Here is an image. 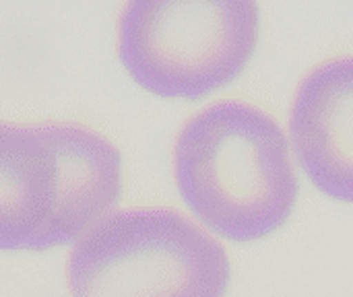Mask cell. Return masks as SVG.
<instances>
[{
	"instance_id": "1",
	"label": "cell",
	"mask_w": 353,
	"mask_h": 297,
	"mask_svg": "<svg viewBox=\"0 0 353 297\" xmlns=\"http://www.w3.org/2000/svg\"><path fill=\"white\" fill-rule=\"evenodd\" d=\"M174 178L196 221L230 242L283 227L300 192L283 128L242 99H219L180 128Z\"/></svg>"
},
{
	"instance_id": "2",
	"label": "cell",
	"mask_w": 353,
	"mask_h": 297,
	"mask_svg": "<svg viewBox=\"0 0 353 297\" xmlns=\"http://www.w3.org/2000/svg\"><path fill=\"white\" fill-rule=\"evenodd\" d=\"M120 196L122 155L95 128L0 120V252L74 246Z\"/></svg>"
},
{
	"instance_id": "3",
	"label": "cell",
	"mask_w": 353,
	"mask_h": 297,
	"mask_svg": "<svg viewBox=\"0 0 353 297\" xmlns=\"http://www.w3.org/2000/svg\"><path fill=\"white\" fill-rule=\"evenodd\" d=\"M225 248L170 207L112 211L70 250L72 297H225Z\"/></svg>"
},
{
	"instance_id": "4",
	"label": "cell",
	"mask_w": 353,
	"mask_h": 297,
	"mask_svg": "<svg viewBox=\"0 0 353 297\" xmlns=\"http://www.w3.org/2000/svg\"><path fill=\"white\" fill-rule=\"evenodd\" d=\"M256 2L132 0L118 17V58L161 99L199 101L234 83L254 56Z\"/></svg>"
},
{
	"instance_id": "5",
	"label": "cell",
	"mask_w": 353,
	"mask_h": 297,
	"mask_svg": "<svg viewBox=\"0 0 353 297\" xmlns=\"http://www.w3.org/2000/svg\"><path fill=\"white\" fill-rule=\"evenodd\" d=\"M290 139L312 186L353 205V54L331 58L302 79L290 110Z\"/></svg>"
}]
</instances>
